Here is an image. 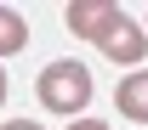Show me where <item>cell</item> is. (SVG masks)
<instances>
[{
	"instance_id": "1",
	"label": "cell",
	"mask_w": 148,
	"mask_h": 130,
	"mask_svg": "<svg viewBox=\"0 0 148 130\" xmlns=\"http://www.w3.org/2000/svg\"><path fill=\"white\" fill-rule=\"evenodd\" d=\"M34 96H40L46 113H57V119L74 125V113L91 108V68H86V62H69V57H63V62H46L40 79H34Z\"/></svg>"
},
{
	"instance_id": "2",
	"label": "cell",
	"mask_w": 148,
	"mask_h": 130,
	"mask_svg": "<svg viewBox=\"0 0 148 130\" xmlns=\"http://www.w3.org/2000/svg\"><path fill=\"white\" fill-rule=\"evenodd\" d=\"M97 51L108 57V62H125V68H137V62L148 57V28H143V23H131L125 11H120V17H114L108 28H103Z\"/></svg>"
},
{
	"instance_id": "3",
	"label": "cell",
	"mask_w": 148,
	"mask_h": 130,
	"mask_svg": "<svg viewBox=\"0 0 148 130\" xmlns=\"http://www.w3.org/2000/svg\"><path fill=\"white\" fill-rule=\"evenodd\" d=\"M63 17H69V28H74L80 40H91V45H97V40H103V28L120 17V6H108V0H74Z\"/></svg>"
},
{
	"instance_id": "4",
	"label": "cell",
	"mask_w": 148,
	"mask_h": 130,
	"mask_svg": "<svg viewBox=\"0 0 148 130\" xmlns=\"http://www.w3.org/2000/svg\"><path fill=\"white\" fill-rule=\"evenodd\" d=\"M114 108L125 113V119H137V125H148V68L120 79V91H114Z\"/></svg>"
},
{
	"instance_id": "5",
	"label": "cell",
	"mask_w": 148,
	"mask_h": 130,
	"mask_svg": "<svg viewBox=\"0 0 148 130\" xmlns=\"http://www.w3.org/2000/svg\"><path fill=\"white\" fill-rule=\"evenodd\" d=\"M29 45V23L12 11V6H0V57H17Z\"/></svg>"
},
{
	"instance_id": "6",
	"label": "cell",
	"mask_w": 148,
	"mask_h": 130,
	"mask_svg": "<svg viewBox=\"0 0 148 130\" xmlns=\"http://www.w3.org/2000/svg\"><path fill=\"white\" fill-rule=\"evenodd\" d=\"M69 130H114V125H103V119H74Z\"/></svg>"
},
{
	"instance_id": "7",
	"label": "cell",
	"mask_w": 148,
	"mask_h": 130,
	"mask_svg": "<svg viewBox=\"0 0 148 130\" xmlns=\"http://www.w3.org/2000/svg\"><path fill=\"white\" fill-rule=\"evenodd\" d=\"M0 130H40L34 119H12V125H0Z\"/></svg>"
},
{
	"instance_id": "8",
	"label": "cell",
	"mask_w": 148,
	"mask_h": 130,
	"mask_svg": "<svg viewBox=\"0 0 148 130\" xmlns=\"http://www.w3.org/2000/svg\"><path fill=\"white\" fill-rule=\"evenodd\" d=\"M0 108H6V68H0Z\"/></svg>"
},
{
	"instance_id": "9",
	"label": "cell",
	"mask_w": 148,
	"mask_h": 130,
	"mask_svg": "<svg viewBox=\"0 0 148 130\" xmlns=\"http://www.w3.org/2000/svg\"><path fill=\"white\" fill-rule=\"evenodd\" d=\"M143 28H148V23H143Z\"/></svg>"
}]
</instances>
